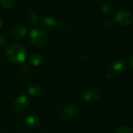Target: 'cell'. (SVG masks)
Listing matches in <instances>:
<instances>
[{
	"instance_id": "1",
	"label": "cell",
	"mask_w": 133,
	"mask_h": 133,
	"mask_svg": "<svg viewBox=\"0 0 133 133\" xmlns=\"http://www.w3.org/2000/svg\"><path fill=\"white\" fill-rule=\"evenodd\" d=\"M27 54L26 49L19 44L11 45L6 50V58L14 63H23L26 59Z\"/></svg>"
},
{
	"instance_id": "2",
	"label": "cell",
	"mask_w": 133,
	"mask_h": 133,
	"mask_svg": "<svg viewBox=\"0 0 133 133\" xmlns=\"http://www.w3.org/2000/svg\"><path fill=\"white\" fill-rule=\"evenodd\" d=\"M48 35L42 29L35 28L30 32V41L37 46H43L48 42Z\"/></svg>"
},
{
	"instance_id": "3",
	"label": "cell",
	"mask_w": 133,
	"mask_h": 133,
	"mask_svg": "<svg viewBox=\"0 0 133 133\" xmlns=\"http://www.w3.org/2000/svg\"><path fill=\"white\" fill-rule=\"evenodd\" d=\"M114 19L118 24L124 27H128L133 22V15L127 10H120L117 13Z\"/></svg>"
},
{
	"instance_id": "4",
	"label": "cell",
	"mask_w": 133,
	"mask_h": 133,
	"mask_svg": "<svg viewBox=\"0 0 133 133\" xmlns=\"http://www.w3.org/2000/svg\"><path fill=\"white\" fill-rule=\"evenodd\" d=\"M29 105V100L27 96L21 95L16 98L14 102V108L17 111H21L25 110Z\"/></svg>"
},
{
	"instance_id": "5",
	"label": "cell",
	"mask_w": 133,
	"mask_h": 133,
	"mask_svg": "<svg viewBox=\"0 0 133 133\" xmlns=\"http://www.w3.org/2000/svg\"><path fill=\"white\" fill-rule=\"evenodd\" d=\"M77 114V108L73 104L66 105L62 110V115L65 119H72Z\"/></svg>"
},
{
	"instance_id": "6",
	"label": "cell",
	"mask_w": 133,
	"mask_h": 133,
	"mask_svg": "<svg viewBox=\"0 0 133 133\" xmlns=\"http://www.w3.org/2000/svg\"><path fill=\"white\" fill-rule=\"evenodd\" d=\"M99 92L96 89H93V88L87 89L83 93V98L87 102H94V101H96L99 98Z\"/></svg>"
},
{
	"instance_id": "7",
	"label": "cell",
	"mask_w": 133,
	"mask_h": 133,
	"mask_svg": "<svg viewBox=\"0 0 133 133\" xmlns=\"http://www.w3.org/2000/svg\"><path fill=\"white\" fill-rule=\"evenodd\" d=\"M27 33V28L24 27V25L19 24L15 26L13 30H12V36L14 38H15L16 39H21L23 37H24V35Z\"/></svg>"
},
{
	"instance_id": "8",
	"label": "cell",
	"mask_w": 133,
	"mask_h": 133,
	"mask_svg": "<svg viewBox=\"0 0 133 133\" xmlns=\"http://www.w3.org/2000/svg\"><path fill=\"white\" fill-rule=\"evenodd\" d=\"M39 123H40V119L35 114H31V115L28 116L24 121L25 125L31 128H36L39 124Z\"/></svg>"
},
{
	"instance_id": "9",
	"label": "cell",
	"mask_w": 133,
	"mask_h": 133,
	"mask_svg": "<svg viewBox=\"0 0 133 133\" xmlns=\"http://www.w3.org/2000/svg\"><path fill=\"white\" fill-rule=\"evenodd\" d=\"M112 69L114 71H115L117 74H121V73L124 72L126 69V63H125L124 60H123V59L116 60L112 65Z\"/></svg>"
},
{
	"instance_id": "10",
	"label": "cell",
	"mask_w": 133,
	"mask_h": 133,
	"mask_svg": "<svg viewBox=\"0 0 133 133\" xmlns=\"http://www.w3.org/2000/svg\"><path fill=\"white\" fill-rule=\"evenodd\" d=\"M44 60V57L41 53H34L31 56L30 58V63L33 65V66H39L42 63Z\"/></svg>"
},
{
	"instance_id": "11",
	"label": "cell",
	"mask_w": 133,
	"mask_h": 133,
	"mask_svg": "<svg viewBox=\"0 0 133 133\" xmlns=\"http://www.w3.org/2000/svg\"><path fill=\"white\" fill-rule=\"evenodd\" d=\"M42 24H44V26L45 28H47L49 29H52V28H53L56 25V21L52 17L46 16L45 17H43Z\"/></svg>"
},
{
	"instance_id": "12",
	"label": "cell",
	"mask_w": 133,
	"mask_h": 133,
	"mask_svg": "<svg viewBox=\"0 0 133 133\" xmlns=\"http://www.w3.org/2000/svg\"><path fill=\"white\" fill-rule=\"evenodd\" d=\"M102 11L106 15H110L114 11V6L111 3L106 2L102 6Z\"/></svg>"
},
{
	"instance_id": "13",
	"label": "cell",
	"mask_w": 133,
	"mask_h": 133,
	"mask_svg": "<svg viewBox=\"0 0 133 133\" xmlns=\"http://www.w3.org/2000/svg\"><path fill=\"white\" fill-rule=\"evenodd\" d=\"M41 92V87L38 85H32L28 89V93L32 96H36Z\"/></svg>"
},
{
	"instance_id": "14",
	"label": "cell",
	"mask_w": 133,
	"mask_h": 133,
	"mask_svg": "<svg viewBox=\"0 0 133 133\" xmlns=\"http://www.w3.org/2000/svg\"><path fill=\"white\" fill-rule=\"evenodd\" d=\"M15 1L14 0H0V5L3 7L10 9L14 6Z\"/></svg>"
},
{
	"instance_id": "15",
	"label": "cell",
	"mask_w": 133,
	"mask_h": 133,
	"mask_svg": "<svg viewBox=\"0 0 133 133\" xmlns=\"http://www.w3.org/2000/svg\"><path fill=\"white\" fill-rule=\"evenodd\" d=\"M116 133H133V130L131 127L127 125H122L117 130Z\"/></svg>"
},
{
	"instance_id": "16",
	"label": "cell",
	"mask_w": 133,
	"mask_h": 133,
	"mask_svg": "<svg viewBox=\"0 0 133 133\" xmlns=\"http://www.w3.org/2000/svg\"><path fill=\"white\" fill-rule=\"evenodd\" d=\"M28 21L31 24H35L38 21V16L34 12H30L28 14Z\"/></svg>"
},
{
	"instance_id": "17",
	"label": "cell",
	"mask_w": 133,
	"mask_h": 133,
	"mask_svg": "<svg viewBox=\"0 0 133 133\" xmlns=\"http://www.w3.org/2000/svg\"><path fill=\"white\" fill-rule=\"evenodd\" d=\"M8 42V38L5 34H0V46H4Z\"/></svg>"
},
{
	"instance_id": "18",
	"label": "cell",
	"mask_w": 133,
	"mask_h": 133,
	"mask_svg": "<svg viewBox=\"0 0 133 133\" xmlns=\"http://www.w3.org/2000/svg\"><path fill=\"white\" fill-rule=\"evenodd\" d=\"M128 62H129V64H130V66H131V68L133 69V56H131L129 58Z\"/></svg>"
},
{
	"instance_id": "19",
	"label": "cell",
	"mask_w": 133,
	"mask_h": 133,
	"mask_svg": "<svg viewBox=\"0 0 133 133\" xmlns=\"http://www.w3.org/2000/svg\"><path fill=\"white\" fill-rule=\"evenodd\" d=\"M3 26V20L1 18V17H0V28H1Z\"/></svg>"
}]
</instances>
